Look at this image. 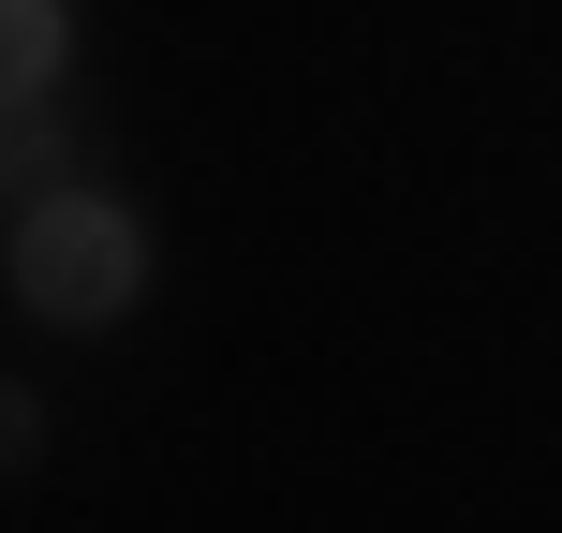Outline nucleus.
<instances>
[{"label": "nucleus", "instance_id": "obj_1", "mask_svg": "<svg viewBox=\"0 0 562 533\" xmlns=\"http://www.w3.org/2000/svg\"><path fill=\"white\" fill-rule=\"evenodd\" d=\"M119 281H134V237H119L104 208H45V223H30V297L45 311H104Z\"/></svg>", "mask_w": 562, "mask_h": 533}]
</instances>
